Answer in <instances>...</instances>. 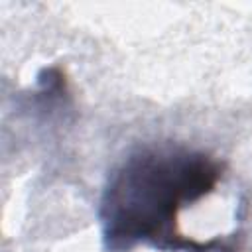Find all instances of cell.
Masks as SVG:
<instances>
[{
	"mask_svg": "<svg viewBox=\"0 0 252 252\" xmlns=\"http://www.w3.org/2000/svg\"><path fill=\"white\" fill-rule=\"evenodd\" d=\"M224 163L213 154L173 142L132 148L108 173L98 201V222L106 252L148 246L177 252L197 246L179 230V213L211 195Z\"/></svg>",
	"mask_w": 252,
	"mask_h": 252,
	"instance_id": "1",
	"label": "cell"
},
{
	"mask_svg": "<svg viewBox=\"0 0 252 252\" xmlns=\"http://www.w3.org/2000/svg\"><path fill=\"white\" fill-rule=\"evenodd\" d=\"M185 252H236L232 242H226L222 238H211V240H201L197 246L187 248Z\"/></svg>",
	"mask_w": 252,
	"mask_h": 252,
	"instance_id": "2",
	"label": "cell"
}]
</instances>
